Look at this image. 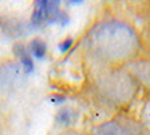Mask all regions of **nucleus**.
I'll return each instance as SVG.
<instances>
[{"mask_svg":"<svg viewBox=\"0 0 150 135\" xmlns=\"http://www.w3.org/2000/svg\"><path fill=\"white\" fill-rule=\"evenodd\" d=\"M89 48L93 54L104 60L129 59L138 48V38L135 32L123 23L108 21L98 24L89 35Z\"/></svg>","mask_w":150,"mask_h":135,"instance_id":"f257e3e1","label":"nucleus"},{"mask_svg":"<svg viewBox=\"0 0 150 135\" xmlns=\"http://www.w3.org/2000/svg\"><path fill=\"white\" fill-rule=\"evenodd\" d=\"M62 11L59 9V2H39L35 3L33 14H32V24L42 26V24H54L59 23V17Z\"/></svg>","mask_w":150,"mask_h":135,"instance_id":"f03ea898","label":"nucleus"},{"mask_svg":"<svg viewBox=\"0 0 150 135\" xmlns=\"http://www.w3.org/2000/svg\"><path fill=\"white\" fill-rule=\"evenodd\" d=\"M95 135H143V132L132 120H111L96 128Z\"/></svg>","mask_w":150,"mask_h":135,"instance_id":"7ed1b4c3","label":"nucleus"},{"mask_svg":"<svg viewBox=\"0 0 150 135\" xmlns=\"http://www.w3.org/2000/svg\"><path fill=\"white\" fill-rule=\"evenodd\" d=\"M15 53L18 54V57H20V60H21V65H23V68H24V72H26L27 75H29V74H32V72H33V69H35L33 59L26 53L24 47H17Z\"/></svg>","mask_w":150,"mask_h":135,"instance_id":"20e7f679","label":"nucleus"},{"mask_svg":"<svg viewBox=\"0 0 150 135\" xmlns=\"http://www.w3.org/2000/svg\"><path fill=\"white\" fill-rule=\"evenodd\" d=\"M56 120L59 122L60 125H71L77 120V113L74 111L72 108H62L60 111L57 113Z\"/></svg>","mask_w":150,"mask_h":135,"instance_id":"39448f33","label":"nucleus"},{"mask_svg":"<svg viewBox=\"0 0 150 135\" xmlns=\"http://www.w3.org/2000/svg\"><path fill=\"white\" fill-rule=\"evenodd\" d=\"M29 51H30V54L35 59H39L41 60L47 54V45H45V42H42L39 39H33L30 42V45H29Z\"/></svg>","mask_w":150,"mask_h":135,"instance_id":"423d86ee","label":"nucleus"},{"mask_svg":"<svg viewBox=\"0 0 150 135\" xmlns=\"http://www.w3.org/2000/svg\"><path fill=\"white\" fill-rule=\"evenodd\" d=\"M72 44H74V41L71 39V38H68V39H65V41H62L60 44H59V50L62 51V53H66L69 48L72 47Z\"/></svg>","mask_w":150,"mask_h":135,"instance_id":"0eeeda50","label":"nucleus"},{"mask_svg":"<svg viewBox=\"0 0 150 135\" xmlns=\"http://www.w3.org/2000/svg\"><path fill=\"white\" fill-rule=\"evenodd\" d=\"M66 135H78V134H77V132H68Z\"/></svg>","mask_w":150,"mask_h":135,"instance_id":"6e6552de","label":"nucleus"}]
</instances>
